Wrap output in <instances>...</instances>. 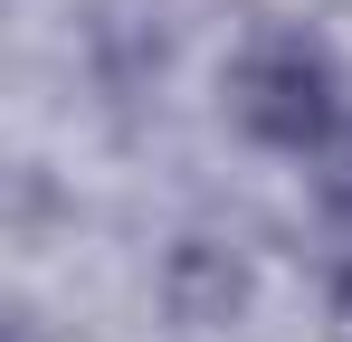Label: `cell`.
I'll use <instances>...</instances> for the list:
<instances>
[]
</instances>
